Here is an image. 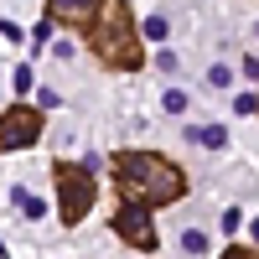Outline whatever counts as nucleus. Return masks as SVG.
<instances>
[{"label": "nucleus", "mask_w": 259, "mask_h": 259, "mask_svg": "<svg viewBox=\"0 0 259 259\" xmlns=\"http://www.w3.org/2000/svg\"><path fill=\"white\" fill-rule=\"evenodd\" d=\"M161 109H166V114H182V109H187V94H182V89H171V94L161 99Z\"/></svg>", "instance_id": "11"}, {"label": "nucleus", "mask_w": 259, "mask_h": 259, "mask_svg": "<svg viewBox=\"0 0 259 259\" xmlns=\"http://www.w3.org/2000/svg\"><path fill=\"white\" fill-rule=\"evenodd\" d=\"M114 233L135 249H156V228H150V207L145 202H124L114 212Z\"/></svg>", "instance_id": "5"}, {"label": "nucleus", "mask_w": 259, "mask_h": 259, "mask_svg": "<svg viewBox=\"0 0 259 259\" xmlns=\"http://www.w3.org/2000/svg\"><path fill=\"white\" fill-rule=\"evenodd\" d=\"M192 140H197V145H212V150H223V145H228V130H223V124H207V130H192Z\"/></svg>", "instance_id": "8"}, {"label": "nucleus", "mask_w": 259, "mask_h": 259, "mask_svg": "<svg viewBox=\"0 0 259 259\" xmlns=\"http://www.w3.org/2000/svg\"><path fill=\"white\" fill-rule=\"evenodd\" d=\"M182 249H187V254H207V233H202V228H187V233H182Z\"/></svg>", "instance_id": "10"}, {"label": "nucleus", "mask_w": 259, "mask_h": 259, "mask_svg": "<svg viewBox=\"0 0 259 259\" xmlns=\"http://www.w3.org/2000/svg\"><path fill=\"white\" fill-rule=\"evenodd\" d=\"M244 78H254V83H259V57H244Z\"/></svg>", "instance_id": "17"}, {"label": "nucleus", "mask_w": 259, "mask_h": 259, "mask_svg": "<svg viewBox=\"0 0 259 259\" xmlns=\"http://www.w3.org/2000/svg\"><path fill=\"white\" fill-rule=\"evenodd\" d=\"M233 109H239V114H259V94H239V99H233Z\"/></svg>", "instance_id": "12"}, {"label": "nucleus", "mask_w": 259, "mask_h": 259, "mask_svg": "<svg viewBox=\"0 0 259 259\" xmlns=\"http://www.w3.org/2000/svg\"><path fill=\"white\" fill-rule=\"evenodd\" d=\"M94 171L99 166H89V161H83V166H73V161H57L52 166V182H57V212H62V223H83V212H89L94 207V197H99V192H94Z\"/></svg>", "instance_id": "3"}, {"label": "nucleus", "mask_w": 259, "mask_h": 259, "mask_svg": "<svg viewBox=\"0 0 259 259\" xmlns=\"http://www.w3.org/2000/svg\"><path fill=\"white\" fill-rule=\"evenodd\" d=\"M89 47L104 68H140V41H135V21H130L124 0H104L99 21L89 26Z\"/></svg>", "instance_id": "2"}, {"label": "nucleus", "mask_w": 259, "mask_h": 259, "mask_svg": "<svg viewBox=\"0 0 259 259\" xmlns=\"http://www.w3.org/2000/svg\"><path fill=\"white\" fill-rule=\"evenodd\" d=\"M156 68H161V73H177L182 62H177V52H161V57H156Z\"/></svg>", "instance_id": "14"}, {"label": "nucleus", "mask_w": 259, "mask_h": 259, "mask_svg": "<svg viewBox=\"0 0 259 259\" xmlns=\"http://www.w3.org/2000/svg\"><path fill=\"white\" fill-rule=\"evenodd\" d=\"M218 259H259V254H254V249H239V244H233V249H223Z\"/></svg>", "instance_id": "15"}, {"label": "nucleus", "mask_w": 259, "mask_h": 259, "mask_svg": "<svg viewBox=\"0 0 259 259\" xmlns=\"http://www.w3.org/2000/svg\"><path fill=\"white\" fill-rule=\"evenodd\" d=\"M36 135H41V109L16 104V109L0 114V150H26V145H36Z\"/></svg>", "instance_id": "4"}, {"label": "nucleus", "mask_w": 259, "mask_h": 259, "mask_svg": "<svg viewBox=\"0 0 259 259\" xmlns=\"http://www.w3.org/2000/svg\"><path fill=\"white\" fill-rule=\"evenodd\" d=\"M104 11V0H47V16L62 26H94V16Z\"/></svg>", "instance_id": "6"}, {"label": "nucleus", "mask_w": 259, "mask_h": 259, "mask_svg": "<svg viewBox=\"0 0 259 259\" xmlns=\"http://www.w3.org/2000/svg\"><path fill=\"white\" fill-rule=\"evenodd\" d=\"M11 202H16L21 212H26V218H41V212H47V202H41V197H31L26 187H16V192H11Z\"/></svg>", "instance_id": "7"}, {"label": "nucleus", "mask_w": 259, "mask_h": 259, "mask_svg": "<svg viewBox=\"0 0 259 259\" xmlns=\"http://www.w3.org/2000/svg\"><path fill=\"white\" fill-rule=\"evenodd\" d=\"M207 83H212V89H228L233 73H228V68H207Z\"/></svg>", "instance_id": "13"}, {"label": "nucleus", "mask_w": 259, "mask_h": 259, "mask_svg": "<svg viewBox=\"0 0 259 259\" xmlns=\"http://www.w3.org/2000/svg\"><path fill=\"white\" fill-rule=\"evenodd\" d=\"M140 31H145L150 41H166V31H171V26H166V16H145V21H140Z\"/></svg>", "instance_id": "9"}, {"label": "nucleus", "mask_w": 259, "mask_h": 259, "mask_svg": "<svg viewBox=\"0 0 259 259\" xmlns=\"http://www.w3.org/2000/svg\"><path fill=\"white\" fill-rule=\"evenodd\" d=\"M0 36H11V41H21V26H16V21H0Z\"/></svg>", "instance_id": "16"}, {"label": "nucleus", "mask_w": 259, "mask_h": 259, "mask_svg": "<svg viewBox=\"0 0 259 259\" xmlns=\"http://www.w3.org/2000/svg\"><path fill=\"white\" fill-rule=\"evenodd\" d=\"M114 177L124 202H145V207H166V202H182L187 197V177L182 166H171L156 150H119L114 156Z\"/></svg>", "instance_id": "1"}]
</instances>
